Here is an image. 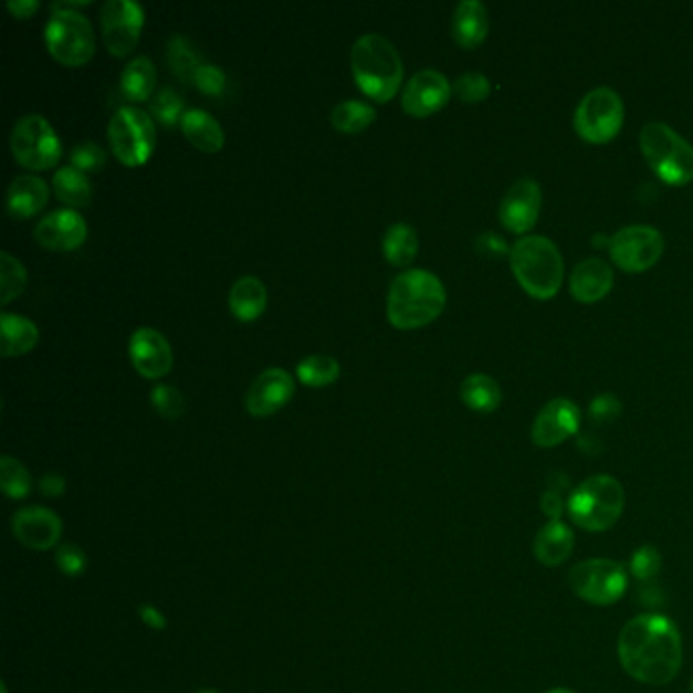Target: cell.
<instances>
[{
    "label": "cell",
    "mask_w": 693,
    "mask_h": 693,
    "mask_svg": "<svg viewBox=\"0 0 693 693\" xmlns=\"http://www.w3.org/2000/svg\"><path fill=\"white\" fill-rule=\"evenodd\" d=\"M50 200L48 183L35 176L14 177L7 189V212L14 220H27L39 214Z\"/></svg>",
    "instance_id": "22"
},
{
    "label": "cell",
    "mask_w": 693,
    "mask_h": 693,
    "mask_svg": "<svg viewBox=\"0 0 693 693\" xmlns=\"http://www.w3.org/2000/svg\"><path fill=\"white\" fill-rule=\"evenodd\" d=\"M55 564L63 576L67 578H80L86 567H88V557L86 552L76 545V543H63L55 554Z\"/></svg>",
    "instance_id": "40"
},
{
    "label": "cell",
    "mask_w": 693,
    "mask_h": 693,
    "mask_svg": "<svg viewBox=\"0 0 693 693\" xmlns=\"http://www.w3.org/2000/svg\"><path fill=\"white\" fill-rule=\"evenodd\" d=\"M155 84H157V70L147 55H139L130 60V63H126L125 72L120 77V88L126 98L135 102L149 101Z\"/></svg>",
    "instance_id": "29"
},
{
    "label": "cell",
    "mask_w": 693,
    "mask_h": 693,
    "mask_svg": "<svg viewBox=\"0 0 693 693\" xmlns=\"http://www.w3.org/2000/svg\"><path fill=\"white\" fill-rule=\"evenodd\" d=\"M39 491L48 498H60L65 492V479L57 472H50L39 480Z\"/></svg>",
    "instance_id": "46"
},
{
    "label": "cell",
    "mask_w": 693,
    "mask_h": 693,
    "mask_svg": "<svg viewBox=\"0 0 693 693\" xmlns=\"http://www.w3.org/2000/svg\"><path fill=\"white\" fill-rule=\"evenodd\" d=\"M569 588L584 602L594 606L617 605L629 588V574L615 559L594 557L569 569Z\"/></svg>",
    "instance_id": "7"
},
{
    "label": "cell",
    "mask_w": 693,
    "mask_h": 693,
    "mask_svg": "<svg viewBox=\"0 0 693 693\" xmlns=\"http://www.w3.org/2000/svg\"><path fill=\"white\" fill-rule=\"evenodd\" d=\"M661 566H663V557L659 554V549L653 545H643L630 557L629 569L634 578L651 580L661 571Z\"/></svg>",
    "instance_id": "39"
},
{
    "label": "cell",
    "mask_w": 693,
    "mask_h": 693,
    "mask_svg": "<svg viewBox=\"0 0 693 693\" xmlns=\"http://www.w3.org/2000/svg\"><path fill=\"white\" fill-rule=\"evenodd\" d=\"M0 693H7V685H4V683L0 685Z\"/></svg>",
    "instance_id": "51"
},
{
    "label": "cell",
    "mask_w": 693,
    "mask_h": 693,
    "mask_svg": "<svg viewBox=\"0 0 693 693\" xmlns=\"http://www.w3.org/2000/svg\"><path fill=\"white\" fill-rule=\"evenodd\" d=\"M489 11L480 0H462L455 7L454 19H452V35L455 43L472 50L480 45L489 35Z\"/></svg>",
    "instance_id": "24"
},
{
    "label": "cell",
    "mask_w": 693,
    "mask_h": 693,
    "mask_svg": "<svg viewBox=\"0 0 693 693\" xmlns=\"http://www.w3.org/2000/svg\"><path fill=\"white\" fill-rule=\"evenodd\" d=\"M9 11L19 17V19H27L31 14L35 13L39 9V0H9L7 2Z\"/></svg>",
    "instance_id": "48"
},
{
    "label": "cell",
    "mask_w": 693,
    "mask_h": 693,
    "mask_svg": "<svg viewBox=\"0 0 693 693\" xmlns=\"http://www.w3.org/2000/svg\"><path fill=\"white\" fill-rule=\"evenodd\" d=\"M460 397H462L468 409L479 411V413H492L501 407L503 391L494 378L484 375V372H474V375L464 378V382L460 387Z\"/></svg>",
    "instance_id": "28"
},
{
    "label": "cell",
    "mask_w": 693,
    "mask_h": 693,
    "mask_svg": "<svg viewBox=\"0 0 693 693\" xmlns=\"http://www.w3.org/2000/svg\"><path fill=\"white\" fill-rule=\"evenodd\" d=\"M627 494L615 476H590L574 489L567 501V511L574 525L588 533L612 529L622 517Z\"/></svg>",
    "instance_id": "5"
},
{
    "label": "cell",
    "mask_w": 693,
    "mask_h": 693,
    "mask_svg": "<svg viewBox=\"0 0 693 693\" xmlns=\"http://www.w3.org/2000/svg\"><path fill=\"white\" fill-rule=\"evenodd\" d=\"M151 113L155 114V118L165 126H174L177 120L181 123V116L186 114L183 111V101L181 96L177 94L176 90L161 88L155 98L151 101Z\"/></svg>",
    "instance_id": "37"
},
{
    "label": "cell",
    "mask_w": 693,
    "mask_h": 693,
    "mask_svg": "<svg viewBox=\"0 0 693 693\" xmlns=\"http://www.w3.org/2000/svg\"><path fill=\"white\" fill-rule=\"evenodd\" d=\"M11 151L27 169H51L62 159V140L55 128L39 114H25L13 126Z\"/></svg>",
    "instance_id": "10"
},
{
    "label": "cell",
    "mask_w": 693,
    "mask_h": 693,
    "mask_svg": "<svg viewBox=\"0 0 693 693\" xmlns=\"http://www.w3.org/2000/svg\"><path fill=\"white\" fill-rule=\"evenodd\" d=\"M25 266L11 252H0V303L7 305L17 300L25 291Z\"/></svg>",
    "instance_id": "35"
},
{
    "label": "cell",
    "mask_w": 693,
    "mask_h": 693,
    "mask_svg": "<svg viewBox=\"0 0 693 693\" xmlns=\"http://www.w3.org/2000/svg\"><path fill=\"white\" fill-rule=\"evenodd\" d=\"M11 529L17 542L33 552H50L62 539V518L50 508L27 506L14 513Z\"/></svg>",
    "instance_id": "15"
},
{
    "label": "cell",
    "mask_w": 693,
    "mask_h": 693,
    "mask_svg": "<svg viewBox=\"0 0 693 693\" xmlns=\"http://www.w3.org/2000/svg\"><path fill=\"white\" fill-rule=\"evenodd\" d=\"M382 251L387 261L395 266H407L417 256L419 239L416 228L407 222H397L389 227L382 240Z\"/></svg>",
    "instance_id": "31"
},
{
    "label": "cell",
    "mask_w": 693,
    "mask_h": 693,
    "mask_svg": "<svg viewBox=\"0 0 693 693\" xmlns=\"http://www.w3.org/2000/svg\"><path fill=\"white\" fill-rule=\"evenodd\" d=\"M511 266L521 287L535 300H552L564 283V259L545 237L518 240L511 251Z\"/></svg>",
    "instance_id": "4"
},
{
    "label": "cell",
    "mask_w": 693,
    "mask_h": 693,
    "mask_svg": "<svg viewBox=\"0 0 693 693\" xmlns=\"http://www.w3.org/2000/svg\"><path fill=\"white\" fill-rule=\"evenodd\" d=\"M155 123L151 116L135 108L125 106L113 114L108 123V143L114 157L126 167H139L147 164L155 149Z\"/></svg>",
    "instance_id": "8"
},
{
    "label": "cell",
    "mask_w": 693,
    "mask_h": 693,
    "mask_svg": "<svg viewBox=\"0 0 693 693\" xmlns=\"http://www.w3.org/2000/svg\"><path fill=\"white\" fill-rule=\"evenodd\" d=\"M45 45L63 65L77 67L88 63L96 48L88 17L80 11H53L45 25Z\"/></svg>",
    "instance_id": "9"
},
{
    "label": "cell",
    "mask_w": 693,
    "mask_h": 693,
    "mask_svg": "<svg viewBox=\"0 0 693 693\" xmlns=\"http://www.w3.org/2000/svg\"><path fill=\"white\" fill-rule=\"evenodd\" d=\"M641 151L659 179L669 186L693 181V147L671 126L649 123L641 130Z\"/></svg>",
    "instance_id": "6"
},
{
    "label": "cell",
    "mask_w": 693,
    "mask_h": 693,
    "mask_svg": "<svg viewBox=\"0 0 693 693\" xmlns=\"http://www.w3.org/2000/svg\"><path fill=\"white\" fill-rule=\"evenodd\" d=\"M452 96V86L448 77L438 70H421L407 82L403 90V111L417 118L441 111Z\"/></svg>",
    "instance_id": "17"
},
{
    "label": "cell",
    "mask_w": 693,
    "mask_h": 693,
    "mask_svg": "<svg viewBox=\"0 0 693 693\" xmlns=\"http://www.w3.org/2000/svg\"><path fill=\"white\" fill-rule=\"evenodd\" d=\"M145 11L135 0H106L102 4V39L114 57H125L139 43Z\"/></svg>",
    "instance_id": "13"
},
{
    "label": "cell",
    "mask_w": 693,
    "mask_h": 693,
    "mask_svg": "<svg viewBox=\"0 0 693 693\" xmlns=\"http://www.w3.org/2000/svg\"><path fill=\"white\" fill-rule=\"evenodd\" d=\"M620 411H622V405L615 395H600L590 405V417L596 419L598 423L615 421L620 416Z\"/></svg>",
    "instance_id": "44"
},
{
    "label": "cell",
    "mask_w": 693,
    "mask_h": 693,
    "mask_svg": "<svg viewBox=\"0 0 693 693\" xmlns=\"http://www.w3.org/2000/svg\"><path fill=\"white\" fill-rule=\"evenodd\" d=\"M167 62L176 72V76L183 77V80H193V74L203 63L202 57L189 45L188 39L179 38V35L169 41Z\"/></svg>",
    "instance_id": "36"
},
{
    "label": "cell",
    "mask_w": 693,
    "mask_h": 693,
    "mask_svg": "<svg viewBox=\"0 0 693 693\" xmlns=\"http://www.w3.org/2000/svg\"><path fill=\"white\" fill-rule=\"evenodd\" d=\"M51 183H53L55 196L67 206L86 208L92 203V193H94L92 183H90L88 177L84 176V171H80L74 165L57 169Z\"/></svg>",
    "instance_id": "30"
},
{
    "label": "cell",
    "mask_w": 693,
    "mask_h": 693,
    "mask_svg": "<svg viewBox=\"0 0 693 693\" xmlns=\"http://www.w3.org/2000/svg\"><path fill=\"white\" fill-rule=\"evenodd\" d=\"M543 515L549 518V521H561V513H564V486H555L554 482L549 480V489L543 492L542 501Z\"/></svg>",
    "instance_id": "45"
},
{
    "label": "cell",
    "mask_w": 693,
    "mask_h": 693,
    "mask_svg": "<svg viewBox=\"0 0 693 693\" xmlns=\"http://www.w3.org/2000/svg\"><path fill=\"white\" fill-rule=\"evenodd\" d=\"M353 74L366 96L389 102L403 82V62L389 39L366 33L354 41Z\"/></svg>",
    "instance_id": "3"
},
{
    "label": "cell",
    "mask_w": 693,
    "mask_h": 693,
    "mask_svg": "<svg viewBox=\"0 0 693 693\" xmlns=\"http://www.w3.org/2000/svg\"><path fill=\"white\" fill-rule=\"evenodd\" d=\"M33 237L43 249L50 251H76L88 237V227L82 214L74 210H53L39 220Z\"/></svg>",
    "instance_id": "20"
},
{
    "label": "cell",
    "mask_w": 693,
    "mask_h": 693,
    "mask_svg": "<svg viewBox=\"0 0 693 693\" xmlns=\"http://www.w3.org/2000/svg\"><path fill=\"white\" fill-rule=\"evenodd\" d=\"M618 659L632 680L668 685L683 663V644L675 622L655 612L629 620L618 634Z\"/></svg>",
    "instance_id": "1"
},
{
    "label": "cell",
    "mask_w": 693,
    "mask_h": 693,
    "mask_svg": "<svg viewBox=\"0 0 693 693\" xmlns=\"http://www.w3.org/2000/svg\"><path fill=\"white\" fill-rule=\"evenodd\" d=\"M455 94L460 101L476 104V102L486 101L491 94V82L484 74L479 72H468L464 76L455 80Z\"/></svg>",
    "instance_id": "41"
},
{
    "label": "cell",
    "mask_w": 693,
    "mask_h": 693,
    "mask_svg": "<svg viewBox=\"0 0 693 693\" xmlns=\"http://www.w3.org/2000/svg\"><path fill=\"white\" fill-rule=\"evenodd\" d=\"M151 405L165 419H177L186 411V399L179 389L171 385H157L151 389Z\"/></svg>",
    "instance_id": "38"
},
{
    "label": "cell",
    "mask_w": 693,
    "mask_h": 693,
    "mask_svg": "<svg viewBox=\"0 0 693 693\" xmlns=\"http://www.w3.org/2000/svg\"><path fill=\"white\" fill-rule=\"evenodd\" d=\"M181 130L200 151L218 153L224 147V130L214 116L200 108L186 111L181 116Z\"/></svg>",
    "instance_id": "25"
},
{
    "label": "cell",
    "mask_w": 693,
    "mask_h": 693,
    "mask_svg": "<svg viewBox=\"0 0 693 693\" xmlns=\"http://www.w3.org/2000/svg\"><path fill=\"white\" fill-rule=\"evenodd\" d=\"M295 372L307 387H326L340 377V363L328 354H312L300 360Z\"/></svg>",
    "instance_id": "32"
},
{
    "label": "cell",
    "mask_w": 693,
    "mask_h": 693,
    "mask_svg": "<svg viewBox=\"0 0 693 693\" xmlns=\"http://www.w3.org/2000/svg\"><path fill=\"white\" fill-rule=\"evenodd\" d=\"M0 486L9 498L23 501L33 491V479L19 460H14L11 455H2L0 458Z\"/></svg>",
    "instance_id": "34"
},
{
    "label": "cell",
    "mask_w": 693,
    "mask_h": 693,
    "mask_svg": "<svg viewBox=\"0 0 693 693\" xmlns=\"http://www.w3.org/2000/svg\"><path fill=\"white\" fill-rule=\"evenodd\" d=\"M128 356L140 377L161 378L174 366L171 346L161 332L153 328H139L133 332L128 340Z\"/></svg>",
    "instance_id": "19"
},
{
    "label": "cell",
    "mask_w": 693,
    "mask_h": 693,
    "mask_svg": "<svg viewBox=\"0 0 693 693\" xmlns=\"http://www.w3.org/2000/svg\"><path fill=\"white\" fill-rule=\"evenodd\" d=\"M543 693H576L571 692V690H567V687H554V690H547V692Z\"/></svg>",
    "instance_id": "49"
},
{
    "label": "cell",
    "mask_w": 693,
    "mask_h": 693,
    "mask_svg": "<svg viewBox=\"0 0 693 693\" xmlns=\"http://www.w3.org/2000/svg\"><path fill=\"white\" fill-rule=\"evenodd\" d=\"M228 303L230 312L234 317H239L240 322L256 319L259 315H263L266 307L265 283L252 275L240 277L228 293Z\"/></svg>",
    "instance_id": "27"
},
{
    "label": "cell",
    "mask_w": 693,
    "mask_h": 693,
    "mask_svg": "<svg viewBox=\"0 0 693 693\" xmlns=\"http://www.w3.org/2000/svg\"><path fill=\"white\" fill-rule=\"evenodd\" d=\"M70 161L80 169V171H101L106 165V151L102 149L98 143H80L72 153H70Z\"/></svg>",
    "instance_id": "42"
},
{
    "label": "cell",
    "mask_w": 693,
    "mask_h": 693,
    "mask_svg": "<svg viewBox=\"0 0 693 693\" xmlns=\"http://www.w3.org/2000/svg\"><path fill=\"white\" fill-rule=\"evenodd\" d=\"M377 118V113L370 104L360 101L340 102L332 111V125L336 126L340 133H360L366 126L372 125Z\"/></svg>",
    "instance_id": "33"
},
{
    "label": "cell",
    "mask_w": 693,
    "mask_h": 693,
    "mask_svg": "<svg viewBox=\"0 0 693 693\" xmlns=\"http://www.w3.org/2000/svg\"><path fill=\"white\" fill-rule=\"evenodd\" d=\"M615 273L602 259H586L574 269L569 279V290L574 300L581 303H594L602 300L612 290Z\"/></svg>",
    "instance_id": "21"
},
{
    "label": "cell",
    "mask_w": 693,
    "mask_h": 693,
    "mask_svg": "<svg viewBox=\"0 0 693 693\" xmlns=\"http://www.w3.org/2000/svg\"><path fill=\"white\" fill-rule=\"evenodd\" d=\"M39 329L25 315H0V353L2 356H21L38 346Z\"/></svg>",
    "instance_id": "26"
},
{
    "label": "cell",
    "mask_w": 693,
    "mask_h": 693,
    "mask_svg": "<svg viewBox=\"0 0 693 693\" xmlns=\"http://www.w3.org/2000/svg\"><path fill=\"white\" fill-rule=\"evenodd\" d=\"M665 249L663 234L649 224L620 228L610 240V256L622 271L643 273L655 265Z\"/></svg>",
    "instance_id": "12"
},
{
    "label": "cell",
    "mask_w": 693,
    "mask_h": 693,
    "mask_svg": "<svg viewBox=\"0 0 693 693\" xmlns=\"http://www.w3.org/2000/svg\"><path fill=\"white\" fill-rule=\"evenodd\" d=\"M198 693H220V692H216V690H200V692Z\"/></svg>",
    "instance_id": "50"
},
{
    "label": "cell",
    "mask_w": 693,
    "mask_h": 693,
    "mask_svg": "<svg viewBox=\"0 0 693 693\" xmlns=\"http://www.w3.org/2000/svg\"><path fill=\"white\" fill-rule=\"evenodd\" d=\"M542 188L535 179L523 177L504 193L501 202V222L515 234H523L535 227L542 212Z\"/></svg>",
    "instance_id": "18"
},
{
    "label": "cell",
    "mask_w": 693,
    "mask_h": 693,
    "mask_svg": "<svg viewBox=\"0 0 693 693\" xmlns=\"http://www.w3.org/2000/svg\"><path fill=\"white\" fill-rule=\"evenodd\" d=\"M139 617L147 627H151L155 630H164L167 620H165L164 612L159 608H155L151 605L139 606Z\"/></svg>",
    "instance_id": "47"
},
{
    "label": "cell",
    "mask_w": 693,
    "mask_h": 693,
    "mask_svg": "<svg viewBox=\"0 0 693 693\" xmlns=\"http://www.w3.org/2000/svg\"><path fill=\"white\" fill-rule=\"evenodd\" d=\"M622 123L624 104L615 90L605 86L588 92L574 114V126L578 135L594 145H605L615 139Z\"/></svg>",
    "instance_id": "11"
},
{
    "label": "cell",
    "mask_w": 693,
    "mask_h": 693,
    "mask_svg": "<svg viewBox=\"0 0 693 693\" xmlns=\"http://www.w3.org/2000/svg\"><path fill=\"white\" fill-rule=\"evenodd\" d=\"M692 693H693V681H692Z\"/></svg>",
    "instance_id": "52"
},
{
    "label": "cell",
    "mask_w": 693,
    "mask_h": 693,
    "mask_svg": "<svg viewBox=\"0 0 693 693\" xmlns=\"http://www.w3.org/2000/svg\"><path fill=\"white\" fill-rule=\"evenodd\" d=\"M295 395V380L285 368H266L254 378L246 392V411L254 417H269L277 413L281 407L290 403Z\"/></svg>",
    "instance_id": "16"
},
{
    "label": "cell",
    "mask_w": 693,
    "mask_h": 693,
    "mask_svg": "<svg viewBox=\"0 0 693 693\" xmlns=\"http://www.w3.org/2000/svg\"><path fill=\"white\" fill-rule=\"evenodd\" d=\"M581 413L569 399H554L543 407L531 428V440L537 448H555L578 433Z\"/></svg>",
    "instance_id": "14"
},
{
    "label": "cell",
    "mask_w": 693,
    "mask_h": 693,
    "mask_svg": "<svg viewBox=\"0 0 693 693\" xmlns=\"http://www.w3.org/2000/svg\"><path fill=\"white\" fill-rule=\"evenodd\" d=\"M443 307V283L426 269H407L389 287L387 317L397 329L423 328L440 317Z\"/></svg>",
    "instance_id": "2"
},
{
    "label": "cell",
    "mask_w": 693,
    "mask_h": 693,
    "mask_svg": "<svg viewBox=\"0 0 693 693\" xmlns=\"http://www.w3.org/2000/svg\"><path fill=\"white\" fill-rule=\"evenodd\" d=\"M191 82L202 90L203 94H210V96H218L227 88L224 72L220 67L212 65V63H202L198 67V72L193 74Z\"/></svg>",
    "instance_id": "43"
},
{
    "label": "cell",
    "mask_w": 693,
    "mask_h": 693,
    "mask_svg": "<svg viewBox=\"0 0 693 693\" xmlns=\"http://www.w3.org/2000/svg\"><path fill=\"white\" fill-rule=\"evenodd\" d=\"M574 531L564 521H549L537 531L533 542L535 559L545 567H559L574 554Z\"/></svg>",
    "instance_id": "23"
}]
</instances>
